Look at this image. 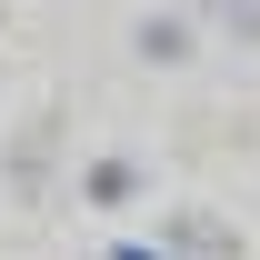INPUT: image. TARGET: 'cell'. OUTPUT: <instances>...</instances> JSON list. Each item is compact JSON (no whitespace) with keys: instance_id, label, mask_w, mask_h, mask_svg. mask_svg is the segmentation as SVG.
I'll list each match as a JSON object with an SVG mask.
<instances>
[{"instance_id":"cell-1","label":"cell","mask_w":260,"mask_h":260,"mask_svg":"<svg viewBox=\"0 0 260 260\" xmlns=\"http://www.w3.org/2000/svg\"><path fill=\"white\" fill-rule=\"evenodd\" d=\"M160 260H240V230H220V220H170L160 230Z\"/></svg>"},{"instance_id":"cell-2","label":"cell","mask_w":260,"mask_h":260,"mask_svg":"<svg viewBox=\"0 0 260 260\" xmlns=\"http://www.w3.org/2000/svg\"><path fill=\"white\" fill-rule=\"evenodd\" d=\"M140 60L180 70V60H190V20H170V10H150V20H140Z\"/></svg>"},{"instance_id":"cell-3","label":"cell","mask_w":260,"mask_h":260,"mask_svg":"<svg viewBox=\"0 0 260 260\" xmlns=\"http://www.w3.org/2000/svg\"><path fill=\"white\" fill-rule=\"evenodd\" d=\"M200 10H210V20H230V30L260 50V0H200Z\"/></svg>"}]
</instances>
